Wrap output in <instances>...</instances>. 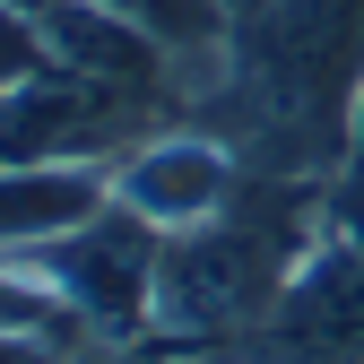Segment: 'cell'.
Wrapping results in <instances>:
<instances>
[{
    "instance_id": "6da1fadb",
    "label": "cell",
    "mask_w": 364,
    "mask_h": 364,
    "mask_svg": "<svg viewBox=\"0 0 364 364\" xmlns=\"http://www.w3.org/2000/svg\"><path fill=\"white\" fill-rule=\"evenodd\" d=\"M156 252H165L156 225H148L139 208L105 200L96 217H78V225H61V235H43V243H26V252H0V260L26 269V278H43L70 312H87L105 338H148Z\"/></svg>"
},
{
    "instance_id": "7a4b0ae2",
    "label": "cell",
    "mask_w": 364,
    "mask_h": 364,
    "mask_svg": "<svg viewBox=\"0 0 364 364\" xmlns=\"http://www.w3.org/2000/svg\"><path fill=\"white\" fill-rule=\"evenodd\" d=\"M165 122H173L165 105H139L122 87L53 61L0 96V165H113Z\"/></svg>"
},
{
    "instance_id": "3957f363",
    "label": "cell",
    "mask_w": 364,
    "mask_h": 364,
    "mask_svg": "<svg viewBox=\"0 0 364 364\" xmlns=\"http://www.w3.org/2000/svg\"><path fill=\"white\" fill-rule=\"evenodd\" d=\"M243 182V156L200 122H165L148 130L130 156H113V200L139 208L156 235H182V225H208Z\"/></svg>"
},
{
    "instance_id": "277c9868",
    "label": "cell",
    "mask_w": 364,
    "mask_h": 364,
    "mask_svg": "<svg viewBox=\"0 0 364 364\" xmlns=\"http://www.w3.org/2000/svg\"><path fill=\"white\" fill-rule=\"evenodd\" d=\"M113 200V165H0V252H26Z\"/></svg>"
},
{
    "instance_id": "5b68a950",
    "label": "cell",
    "mask_w": 364,
    "mask_h": 364,
    "mask_svg": "<svg viewBox=\"0 0 364 364\" xmlns=\"http://www.w3.org/2000/svg\"><path fill=\"white\" fill-rule=\"evenodd\" d=\"M35 70H53V43H43L35 0H0V96H9V87H26Z\"/></svg>"
},
{
    "instance_id": "8992f818",
    "label": "cell",
    "mask_w": 364,
    "mask_h": 364,
    "mask_svg": "<svg viewBox=\"0 0 364 364\" xmlns=\"http://www.w3.org/2000/svg\"><path fill=\"white\" fill-rule=\"evenodd\" d=\"M0 364H61V347H35V338H0Z\"/></svg>"
},
{
    "instance_id": "52a82bcc",
    "label": "cell",
    "mask_w": 364,
    "mask_h": 364,
    "mask_svg": "<svg viewBox=\"0 0 364 364\" xmlns=\"http://www.w3.org/2000/svg\"><path fill=\"white\" fill-rule=\"evenodd\" d=\"M355 130H364V105H355Z\"/></svg>"
}]
</instances>
